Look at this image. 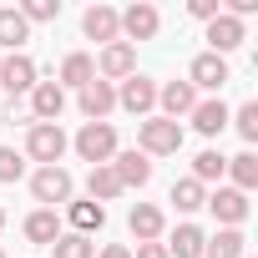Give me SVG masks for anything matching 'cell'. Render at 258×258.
I'll list each match as a JSON object with an SVG mask.
<instances>
[{
	"label": "cell",
	"instance_id": "cell-23",
	"mask_svg": "<svg viewBox=\"0 0 258 258\" xmlns=\"http://www.w3.org/2000/svg\"><path fill=\"white\" fill-rule=\"evenodd\" d=\"M86 198H91V203H111V198H121V182H116L111 162H106V167H91V172H86Z\"/></svg>",
	"mask_w": 258,
	"mask_h": 258
},
{
	"label": "cell",
	"instance_id": "cell-18",
	"mask_svg": "<svg viewBox=\"0 0 258 258\" xmlns=\"http://www.w3.org/2000/svg\"><path fill=\"white\" fill-rule=\"evenodd\" d=\"M203 243H208V233L198 223H177L162 248H167V258H203Z\"/></svg>",
	"mask_w": 258,
	"mask_h": 258
},
{
	"label": "cell",
	"instance_id": "cell-34",
	"mask_svg": "<svg viewBox=\"0 0 258 258\" xmlns=\"http://www.w3.org/2000/svg\"><path fill=\"white\" fill-rule=\"evenodd\" d=\"M132 258H167V248H162V243H137Z\"/></svg>",
	"mask_w": 258,
	"mask_h": 258
},
{
	"label": "cell",
	"instance_id": "cell-5",
	"mask_svg": "<svg viewBox=\"0 0 258 258\" xmlns=\"http://www.w3.org/2000/svg\"><path fill=\"white\" fill-rule=\"evenodd\" d=\"M228 81H233V76H228V61H223V56H213V51L192 56V66H187V86H192V91H198V86H203V91H223Z\"/></svg>",
	"mask_w": 258,
	"mask_h": 258
},
{
	"label": "cell",
	"instance_id": "cell-27",
	"mask_svg": "<svg viewBox=\"0 0 258 258\" xmlns=\"http://www.w3.org/2000/svg\"><path fill=\"white\" fill-rule=\"evenodd\" d=\"M203 203H208L203 182H192V177H177V182H172V208H177V213H198Z\"/></svg>",
	"mask_w": 258,
	"mask_h": 258
},
{
	"label": "cell",
	"instance_id": "cell-35",
	"mask_svg": "<svg viewBox=\"0 0 258 258\" xmlns=\"http://www.w3.org/2000/svg\"><path fill=\"white\" fill-rule=\"evenodd\" d=\"M96 258H132V248H121V243H106Z\"/></svg>",
	"mask_w": 258,
	"mask_h": 258
},
{
	"label": "cell",
	"instance_id": "cell-14",
	"mask_svg": "<svg viewBox=\"0 0 258 258\" xmlns=\"http://www.w3.org/2000/svg\"><path fill=\"white\" fill-rule=\"evenodd\" d=\"M66 218H71V233H81V238H91V233H101L106 228V208L101 203H91V198H71L66 203Z\"/></svg>",
	"mask_w": 258,
	"mask_h": 258
},
{
	"label": "cell",
	"instance_id": "cell-6",
	"mask_svg": "<svg viewBox=\"0 0 258 258\" xmlns=\"http://www.w3.org/2000/svg\"><path fill=\"white\" fill-rule=\"evenodd\" d=\"M116 106H126L132 116H152V106H157V81H152V76H126L121 91H116Z\"/></svg>",
	"mask_w": 258,
	"mask_h": 258
},
{
	"label": "cell",
	"instance_id": "cell-25",
	"mask_svg": "<svg viewBox=\"0 0 258 258\" xmlns=\"http://www.w3.org/2000/svg\"><path fill=\"white\" fill-rule=\"evenodd\" d=\"M26 41H31V26H26V16L6 6V11H0V46H11V51H16V46H26Z\"/></svg>",
	"mask_w": 258,
	"mask_h": 258
},
{
	"label": "cell",
	"instance_id": "cell-31",
	"mask_svg": "<svg viewBox=\"0 0 258 258\" xmlns=\"http://www.w3.org/2000/svg\"><path fill=\"white\" fill-rule=\"evenodd\" d=\"M21 172H26V152L0 147V182H21Z\"/></svg>",
	"mask_w": 258,
	"mask_h": 258
},
{
	"label": "cell",
	"instance_id": "cell-29",
	"mask_svg": "<svg viewBox=\"0 0 258 258\" xmlns=\"http://www.w3.org/2000/svg\"><path fill=\"white\" fill-rule=\"evenodd\" d=\"M51 248H56V258H96V243L81 238V233H61Z\"/></svg>",
	"mask_w": 258,
	"mask_h": 258
},
{
	"label": "cell",
	"instance_id": "cell-32",
	"mask_svg": "<svg viewBox=\"0 0 258 258\" xmlns=\"http://www.w3.org/2000/svg\"><path fill=\"white\" fill-rule=\"evenodd\" d=\"M21 16H26V26H31V21H56V16H61V0H26Z\"/></svg>",
	"mask_w": 258,
	"mask_h": 258
},
{
	"label": "cell",
	"instance_id": "cell-16",
	"mask_svg": "<svg viewBox=\"0 0 258 258\" xmlns=\"http://www.w3.org/2000/svg\"><path fill=\"white\" fill-rule=\"evenodd\" d=\"M31 111H36V121H56L66 111V91L56 81H36L31 86Z\"/></svg>",
	"mask_w": 258,
	"mask_h": 258
},
{
	"label": "cell",
	"instance_id": "cell-2",
	"mask_svg": "<svg viewBox=\"0 0 258 258\" xmlns=\"http://www.w3.org/2000/svg\"><path fill=\"white\" fill-rule=\"evenodd\" d=\"M182 147V121H167V116H147L137 126V152L147 157H172Z\"/></svg>",
	"mask_w": 258,
	"mask_h": 258
},
{
	"label": "cell",
	"instance_id": "cell-10",
	"mask_svg": "<svg viewBox=\"0 0 258 258\" xmlns=\"http://www.w3.org/2000/svg\"><path fill=\"white\" fill-rule=\"evenodd\" d=\"M111 172H116L121 192H126V187H147V182H152V157L137 152V147H132V152H116V157H111Z\"/></svg>",
	"mask_w": 258,
	"mask_h": 258
},
{
	"label": "cell",
	"instance_id": "cell-37",
	"mask_svg": "<svg viewBox=\"0 0 258 258\" xmlns=\"http://www.w3.org/2000/svg\"><path fill=\"white\" fill-rule=\"evenodd\" d=\"M0 258H6V248H0Z\"/></svg>",
	"mask_w": 258,
	"mask_h": 258
},
{
	"label": "cell",
	"instance_id": "cell-20",
	"mask_svg": "<svg viewBox=\"0 0 258 258\" xmlns=\"http://www.w3.org/2000/svg\"><path fill=\"white\" fill-rule=\"evenodd\" d=\"M203 258H248V238L238 228H218L208 243H203Z\"/></svg>",
	"mask_w": 258,
	"mask_h": 258
},
{
	"label": "cell",
	"instance_id": "cell-17",
	"mask_svg": "<svg viewBox=\"0 0 258 258\" xmlns=\"http://www.w3.org/2000/svg\"><path fill=\"white\" fill-rule=\"evenodd\" d=\"M111 106H116V86H111V81H101V76H96V81H86V86H81V111H86L91 121H106V111H111Z\"/></svg>",
	"mask_w": 258,
	"mask_h": 258
},
{
	"label": "cell",
	"instance_id": "cell-33",
	"mask_svg": "<svg viewBox=\"0 0 258 258\" xmlns=\"http://www.w3.org/2000/svg\"><path fill=\"white\" fill-rule=\"evenodd\" d=\"M187 16H198V21H213V16H223V6H218V0H187Z\"/></svg>",
	"mask_w": 258,
	"mask_h": 258
},
{
	"label": "cell",
	"instance_id": "cell-24",
	"mask_svg": "<svg viewBox=\"0 0 258 258\" xmlns=\"http://www.w3.org/2000/svg\"><path fill=\"white\" fill-rule=\"evenodd\" d=\"M26 238H31V243H56V238H61V218H56L51 208H36V213L26 218Z\"/></svg>",
	"mask_w": 258,
	"mask_h": 258
},
{
	"label": "cell",
	"instance_id": "cell-8",
	"mask_svg": "<svg viewBox=\"0 0 258 258\" xmlns=\"http://www.w3.org/2000/svg\"><path fill=\"white\" fill-rule=\"evenodd\" d=\"M157 26H162V16H157V6H147V0H137V6L121 11V36H126V46H132V41H152Z\"/></svg>",
	"mask_w": 258,
	"mask_h": 258
},
{
	"label": "cell",
	"instance_id": "cell-3",
	"mask_svg": "<svg viewBox=\"0 0 258 258\" xmlns=\"http://www.w3.org/2000/svg\"><path fill=\"white\" fill-rule=\"evenodd\" d=\"M76 152H81V162L106 167V162L116 157V126H111V121H86L81 132H76Z\"/></svg>",
	"mask_w": 258,
	"mask_h": 258
},
{
	"label": "cell",
	"instance_id": "cell-21",
	"mask_svg": "<svg viewBox=\"0 0 258 258\" xmlns=\"http://www.w3.org/2000/svg\"><path fill=\"white\" fill-rule=\"evenodd\" d=\"M86 81H96V61H91L86 51H71V56L61 61V81H56V86H61V91H66V86H76V91H81Z\"/></svg>",
	"mask_w": 258,
	"mask_h": 258
},
{
	"label": "cell",
	"instance_id": "cell-1",
	"mask_svg": "<svg viewBox=\"0 0 258 258\" xmlns=\"http://www.w3.org/2000/svg\"><path fill=\"white\" fill-rule=\"evenodd\" d=\"M66 132L56 121H31V132H26V157L31 162H41V167H61V157H66Z\"/></svg>",
	"mask_w": 258,
	"mask_h": 258
},
{
	"label": "cell",
	"instance_id": "cell-30",
	"mask_svg": "<svg viewBox=\"0 0 258 258\" xmlns=\"http://www.w3.org/2000/svg\"><path fill=\"white\" fill-rule=\"evenodd\" d=\"M228 121L238 126V137H243L248 147L258 142V101H248V106H238V116H228Z\"/></svg>",
	"mask_w": 258,
	"mask_h": 258
},
{
	"label": "cell",
	"instance_id": "cell-13",
	"mask_svg": "<svg viewBox=\"0 0 258 258\" xmlns=\"http://www.w3.org/2000/svg\"><path fill=\"white\" fill-rule=\"evenodd\" d=\"M157 101H162V116H167V121H177V116H192L198 91H192L187 81H167V86H157Z\"/></svg>",
	"mask_w": 258,
	"mask_h": 258
},
{
	"label": "cell",
	"instance_id": "cell-26",
	"mask_svg": "<svg viewBox=\"0 0 258 258\" xmlns=\"http://www.w3.org/2000/svg\"><path fill=\"white\" fill-rule=\"evenodd\" d=\"M223 172H228V157H223L218 147H208V152L192 157V182H218Z\"/></svg>",
	"mask_w": 258,
	"mask_h": 258
},
{
	"label": "cell",
	"instance_id": "cell-15",
	"mask_svg": "<svg viewBox=\"0 0 258 258\" xmlns=\"http://www.w3.org/2000/svg\"><path fill=\"white\" fill-rule=\"evenodd\" d=\"M126 228H132V238H137V243H157L167 223H162V208H152V203H137L132 213H126Z\"/></svg>",
	"mask_w": 258,
	"mask_h": 258
},
{
	"label": "cell",
	"instance_id": "cell-36",
	"mask_svg": "<svg viewBox=\"0 0 258 258\" xmlns=\"http://www.w3.org/2000/svg\"><path fill=\"white\" fill-rule=\"evenodd\" d=\"M0 228H6V208H0Z\"/></svg>",
	"mask_w": 258,
	"mask_h": 258
},
{
	"label": "cell",
	"instance_id": "cell-28",
	"mask_svg": "<svg viewBox=\"0 0 258 258\" xmlns=\"http://www.w3.org/2000/svg\"><path fill=\"white\" fill-rule=\"evenodd\" d=\"M228 172H233V187H238V192L258 187V157H253V152H238V157H228Z\"/></svg>",
	"mask_w": 258,
	"mask_h": 258
},
{
	"label": "cell",
	"instance_id": "cell-22",
	"mask_svg": "<svg viewBox=\"0 0 258 258\" xmlns=\"http://www.w3.org/2000/svg\"><path fill=\"white\" fill-rule=\"evenodd\" d=\"M228 116H233V111H228V106H223L218 96H213V101H198V106H192V126H198L203 137H218L223 126H228Z\"/></svg>",
	"mask_w": 258,
	"mask_h": 258
},
{
	"label": "cell",
	"instance_id": "cell-7",
	"mask_svg": "<svg viewBox=\"0 0 258 258\" xmlns=\"http://www.w3.org/2000/svg\"><path fill=\"white\" fill-rule=\"evenodd\" d=\"M96 76H101V81H126V76H137V51L126 46V41H111V46H101Z\"/></svg>",
	"mask_w": 258,
	"mask_h": 258
},
{
	"label": "cell",
	"instance_id": "cell-19",
	"mask_svg": "<svg viewBox=\"0 0 258 258\" xmlns=\"http://www.w3.org/2000/svg\"><path fill=\"white\" fill-rule=\"evenodd\" d=\"M208 41H213V56L238 51V46H243V21H233V16H213V21H208Z\"/></svg>",
	"mask_w": 258,
	"mask_h": 258
},
{
	"label": "cell",
	"instance_id": "cell-4",
	"mask_svg": "<svg viewBox=\"0 0 258 258\" xmlns=\"http://www.w3.org/2000/svg\"><path fill=\"white\" fill-rule=\"evenodd\" d=\"M71 192H76V182H71L66 167H36V177H31V198L36 203H46L56 213L61 203H71Z\"/></svg>",
	"mask_w": 258,
	"mask_h": 258
},
{
	"label": "cell",
	"instance_id": "cell-11",
	"mask_svg": "<svg viewBox=\"0 0 258 258\" xmlns=\"http://www.w3.org/2000/svg\"><path fill=\"white\" fill-rule=\"evenodd\" d=\"M81 31H86L91 41L111 46V41H121V11H111V6H91V11L81 16Z\"/></svg>",
	"mask_w": 258,
	"mask_h": 258
},
{
	"label": "cell",
	"instance_id": "cell-9",
	"mask_svg": "<svg viewBox=\"0 0 258 258\" xmlns=\"http://www.w3.org/2000/svg\"><path fill=\"white\" fill-rule=\"evenodd\" d=\"M223 228H238L243 218H248V192H238V187H218V192H208V203H203Z\"/></svg>",
	"mask_w": 258,
	"mask_h": 258
},
{
	"label": "cell",
	"instance_id": "cell-12",
	"mask_svg": "<svg viewBox=\"0 0 258 258\" xmlns=\"http://www.w3.org/2000/svg\"><path fill=\"white\" fill-rule=\"evenodd\" d=\"M0 86H6L11 96H21V91H31L36 86V61L31 56H0Z\"/></svg>",
	"mask_w": 258,
	"mask_h": 258
}]
</instances>
